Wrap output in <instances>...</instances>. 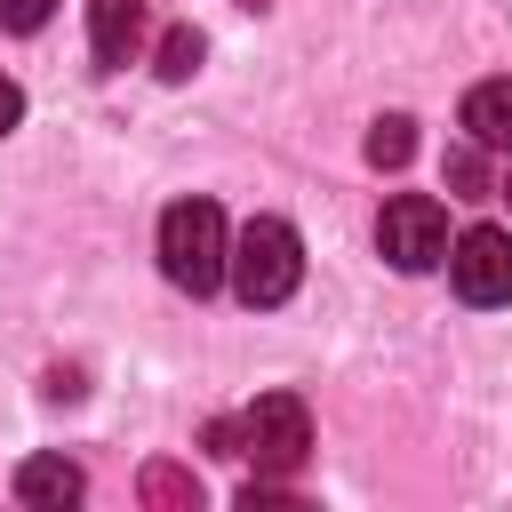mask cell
Segmentation results:
<instances>
[{"instance_id": "cell-1", "label": "cell", "mask_w": 512, "mask_h": 512, "mask_svg": "<svg viewBox=\"0 0 512 512\" xmlns=\"http://www.w3.org/2000/svg\"><path fill=\"white\" fill-rule=\"evenodd\" d=\"M232 296L240 304H288L296 296V280H304V240H296V224L288 216H248L240 232H232Z\"/></svg>"}, {"instance_id": "cell-2", "label": "cell", "mask_w": 512, "mask_h": 512, "mask_svg": "<svg viewBox=\"0 0 512 512\" xmlns=\"http://www.w3.org/2000/svg\"><path fill=\"white\" fill-rule=\"evenodd\" d=\"M160 272L184 296H208L232 272V240H224V208L216 200H176L160 216Z\"/></svg>"}, {"instance_id": "cell-3", "label": "cell", "mask_w": 512, "mask_h": 512, "mask_svg": "<svg viewBox=\"0 0 512 512\" xmlns=\"http://www.w3.org/2000/svg\"><path fill=\"white\" fill-rule=\"evenodd\" d=\"M240 456L264 472V480H288L304 456H312V408L296 392H264L248 416H240Z\"/></svg>"}, {"instance_id": "cell-4", "label": "cell", "mask_w": 512, "mask_h": 512, "mask_svg": "<svg viewBox=\"0 0 512 512\" xmlns=\"http://www.w3.org/2000/svg\"><path fill=\"white\" fill-rule=\"evenodd\" d=\"M376 248H384L392 272H432V264H448V208H440L432 192H400V200H384V216H376Z\"/></svg>"}, {"instance_id": "cell-5", "label": "cell", "mask_w": 512, "mask_h": 512, "mask_svg": "<svg viewBox=\"0 0 512 512\" xmlns=\"http://www.w3.org/2000/svg\"><path fill=\"white\" fill-rule=\"evenodd\" d=\"M448 280L464 304H512V232L504 224H472L448 240Z\"/></svg>"}, {"instance_id": "cell-6", "label": "cell", "mask_w": 512, "mask_h": 512, "mask_svg": "<svg viewBox=\"0 0 512 512\" xmlns=\"http://www.w3.org/2000/svg\"><path fill=\"white\" fill-rule=\"evenodd\" d=\"M88 48H96L104 72L136 64V48H144V0H88Z\"/></svg>"}, {"instance_id": "cell-7", "label": "cell", "mask_w": 512, "mask_h": 512, "mask_svg": "<svg viewBox=\"0 0 512 512\" xmlns=\"http://www.w3.org/2000/svg\"><path fill=\"white\" fill-rule=\"evenodd\" d=\"M456 120H464V136H472L480 152H512V80H480Z\"/></svg>"}, {"instance_id": "cell-8", "label": "cell", "mask_w": 512, "mask_h": 512, "mask_svg": "<svg viewBox=\"0 0 512 512\" xmlns=\"http://www.w3.org/2000/svg\"><path fill=\"white\" fill-rule=\"evenodd\" d=\"M80 464H64V456H24L16 464V496L24 504H48V512H64V504H80Z\"/></svg>"}, {"instance_id": "cell-9", "label": "cell", "mask_w": 512, "mask_h": 512, "mask_svg": "<svg viewBox=\"0 0 512 512\" xmlns=\"http://www.w3.org/2000/svg\"><path fill=\"white\" fill-rule=\"evenodd\" d=\"M408 152H416V120L408 112H384L368 128V168H408Z\"/></svg>"}, {"instance_id": "cell-10", "label": "cell", "mask_w": 512, "mask_h": 512, "mask_svg": "<svg viewBox=\"0 0 512 512\" xmlns=\"http://www.w3.org/2000/svg\"><path fill=\"white\" fill-rule=\"evenodd\" d=\"M144 504H160V512H192V504H200V480H192L184 464H144Z\"/></svg>"}, {"instance_id": "cell-11", "label": "cell", "mask_w": 512, "mask_h": 512, "mask_svg": "<svg viewBox=\"0 0 512 512\" xmlns=\"http://www.w3.org/2000/svg\"><path fill=\"white\" fill-rule=\"evenodd\" d=\"M200 56H208V40H200L192 24H168V32H160V80H192Z\"/></svg>"}, {"instance_id": "cell-12", "label": "cell", "mask_w": 512, "mask_h": 512, "mask_svg": "<svg viewBox=\"0 0 512 512\" xmlns=\"http://www.w3.org/2000/svg\"><path fill=\"white\" fill-rule=\"evenodd\" d=\"M448 184H456V200H488V176H480V144L448 152Z\"/></svg>"}, {"instance_id": "cell-13", "label": "cell", "mask_w": 512, "mask_h": 512, "mask_svg": "<svg viewBox=\"0 0 512 512\" xmlns=\"http://www.w3.org/2000/svg\"><path fill=\"white\" fill-rule=\"evenodd\" d=\"M56 16V0H0V32H40Z\"/></svg>"}, {"instance_id": "cell-14", "label": "cell", "mask_w": 512, "mask_h": 512, "mask_svg": "<svg viewBox=\"0 0 512 512\" xmlns=\"http://www.w3.org/2000/svg\"><path fill=\"white\" fill-rule=\"evenodd\" d=\"M16 120H24V88H16V80H8V72H0V136H8V128H16Z\"/></svg>"}, {"instance_id": "cell-15", "label": "cell", "mask_w": 512, "mask_h": 512, "mask_svg": "<svg viewBox=\"0 0 512 512\" xmlns=\"http://www.w3.org/2000/svg\"><path fill=\"white\" fill-rule=\"evenodd\" d=\"M496 200H504V208H512V168H504V184H496Z\"/></svg>"}, {"instance_id": "cell-16", "label": "cell", "mask_w": 512, "mask_h": 512, "mask_svg": "<svg viewBox=\"0 0 512 512\" xmlns=\"http://www.w3.org/2000/svg\"><path fill=\"white\" fill-rule=\"evenodd\" d=\"M240 8H272V0H240Z\"/></svg>"}]
</instances>
